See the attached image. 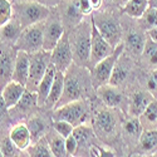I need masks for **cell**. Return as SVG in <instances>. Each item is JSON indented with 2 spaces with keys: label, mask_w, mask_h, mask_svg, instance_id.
<instances>
[{
  "label": "cell",
  "mask_w": 157,
  "mask_h": 157,
  "mask_svg": "<svg viewBox=\"0 0 157 157\" xmlns=\"http://www.w3.org/2000/svg\"><path fill=\"white\" fill-rule=\"evenodd\" d=\"M90 30H92V18H90V25L86 21H81L75 25L73 33L69 34L73 57H75L79 65H86L87 63H89Z\"/></svg>",
  "instance_id": "6da1fadb"
},
{
  "label": "cell",
  "mask_w": 157,
  "mask_h": 157,
  "mask_svg": "<svg viewBox=\"0 0 157 157\" xmlns=\"http://www.w3.org/2000/svg\"><path fill=\"white\" fill-rule=\"evenodd\" d=\"M84 72L79 67H74L72 64L71 67L64 73V88L63 94L57 104V107L63 106L71 101L81 99L84 96V92L87 89L86 79H84Z\"/></svg>",
  "instance_id": "7a4b0ae2"
},
{
  "label": "cell",
  "mask_w": 157,
  "mask_h": 157,
  "mask_svg": "<svg viewBox=\"0 0 157 157\" xmlns=\"http://www.w3.org/2000/svg\"><path fill=\"white\" fill-rule=\"evenodd\" d=\"M13 8H14L15 18L19 20L23 28L45 21L50 14L49 6L42 4L40 2H33V0L18 2L15 5H13Z\"/></svg>",
  "instance_id": "3957f363"
},
{
  "label": "cell",
  "mask_w": 157,
  "mask_h": 157,
  "mask_svg": "<svg viewBox=\"0 0 157 157\" xmlns=\"http://www.w3.org/2000/svg\"><path fill=\"white\" fill-rule=\"evenodd\" d=\"M89 114H90L89 103L86 99L81 98V99L71 101L68 103L63 104V106L56 107L53 112V121L63 120L72 123L75 127V126L87 123Z\"/></svg>",
  "instance_id": "277c9868"
},
{
  "label": "cell",
  "mask_w": 157,
  "mask_h": 157,
  "mask_svg": "<svg viewBox=\"0 0 157 157\" xmlns=\"http://www.w3.org/2000/svg\"><path fill=\"white\" fill-rule=\"evenodd\" d=\"M123 49H124V44L120 43L109 56L103 58L92 68V72H90V84L96 89L103 84L108 83L109 77L113 72V68H114L117 60L120 59Z\"/></svg>",
  "instance_id": "5b68a950"
},
{
  "label": "cell",
  "mask_w": 157,
  "mask_h": 157,
  "mask_svg": "<svg viewBox=\"0 0 157 157\" xmlns=\"http://www.w3.org/2000/svg\"><path fill=\"white\" fill-rule=\"evenodd\" d=\"M45 21L36 23L24 28L14 47L17 50H24L27 53H35L43 49Z\"/></svg>",
  "instance_id": "8992f818"
},
{
  "label": "cell",
  "mask_w": 157,
  "mask_h": 157,
  "mask_svg": "<svg viewBox=\"0 0 157 157\" xmlns=\"http://www.w3.org/2000/svg\"><path fill=\"white\" fill-rule=\"evenodd\" d=\"M29 77L27 82V88L29 92H36V88L40 83L42 78L44 77L48 65L50 64V52H47L44 49L35 52V53H29Z\"/></svg>",
  "instance_id": "52a82bcc"
},
{
  "label": "cell",
  "mask_w": 157,
  "mask_h": 157,
  "mask_svg": "<svg viewBox=\"0 0 157 157\" xmlns=\"http://www.w3.org/2000/svg\"><path fill=\"white\" fill-rule=\"evenodd\" d=\"M93 23L101 32V34L104 36V39L116 48L120 44V39L122 35V30L120 27V23L114 17L107 15V14H98L97 17H92Z\"/></svg>",
  "instance_id": "ba28073f"
},
{
  "label": "cell",
  "mask_w": 157,
  "mask_h": 157,
  "mask_svg": "<svg viewBox=\"0 0 157 157\" xmlns=\"http://www.w3.org/2000/svg\"><path fill=\"white\" fill-rule=\"evenodd\" d=\"M50 62L56 65L58 71L64 73L73 64V52L69 42V34L65 32L54 49L50 52Z\"/></svg>",
  "instance_id": "9c48e42d"
},
{
  "label": "cell",
  "mask_w": 157,
  "mask_h": 157,
  "mask_svg": "<svg viewBox=\"0 0 157 157\" xmlns=\"http://www.w3.org/2000/svg\"><path fill=\"white\" fill-rule=\"evenodd\" d=\"M113 50H114V48L104 39V36L101 34V32L98 30V28L96 27V24L92 20V30H90V56H89V64L92 65V68L103 58L109 56Z\"/></svg>",
  "instance_id": "30bf717a"
},
{
  "label": "cell",
  "mask_w": 157,
  "mask_h": 157,
  "mask_svg": "<svg viewBox=\"0 0 157 157\" xmlns=\"http://www.w3.org/2000/svg\"><path fill=\"white\" fill-rule=\"evenodd\" d=\"M96 132L101 137H112L116 133L117 118L111 109H101L96 113L94 118Z\"/></svg>",
  "instance_id": "8fae6325"
},
{
  "label": "cell",
  "mask_w": 157,
  "mask_h": 157,
  "mask_svg": "<svg viewBox=\"0 0 157 157\" xmlns=\"http://www.w3.org/2000/svg\"><path fill=\"white\" fill-rule=\"evenodd\" d=\"M15 57L17 52H11L9 48L0 49V89L11 81Z\"/></svg>",
  "instance_id": "7c38bea8"
},
{
  "label": "cell",
  "mask_w": 157,
  "mask_h": 157,
  "mask_svg": "<svg viewBox=\"0 0 157 157\" xmlns=\"http://www.w3.org/2000/svg\"><path fill=\"white\" fill-rule=\"evenodd\" d=\"M64 34L63 24L59 20H50L45 23L44 27V38H43V49L47 52H52L54 47L60 40L62 35Z\"/></svg>",
  "instance_id": "4fadbf2b"
},
{
  "label": "cell",
  "mask_w": 157,
  "mask_h": 157,
  "mask_svg": "<svg viewBox=\"0 0 157 157\" xmlns=\"http://www.w3.org/2000/svg\"><path fill=\"white\" fill-rule=\"evenodd\" d=\"M29 67H30L29 53H27V52H24V50H17L14 71H13L11 79L27 86L28 77H29Z\"/></svg>",
  "instance_id": "5bb4252c"
},
{
  "label": "cell",
  "mask_w": 157,
  "mask_h": 157,
  "mask_svg": "<svg viewBox=\"0 0 157 157\" xmlns=\"http://www.w3.org/2000/svg\"><path fill=\"white\" fill-rule=\"evenodd\" d=\"M97 94L99 99L103 102L104 106H107V108H116L121 106V103L123 101V96L121 93V90L118 87L112 86L109 83H106L101 87L97 88Z\"/></svg>",
  "instance_id": "9a60e30c"
},
{
  "label": "cell",
  "mask_w": 157,
  "mask_h": 157,
  "mask_svg": "<svg viewBox=\"0 0 157 157\" xmlns=\"http://www.w3.org/2000/svg\"><path fill=\"white\" fill-rule=\"evenodd\" d=\"M27 90L24 84L21 83H18L15 81H10L8 82L3 89H2V97H3V101L5 103V106L8 109L13 108L15 104L20 101V98L23 97L24 92Z\"/></svg>",
  "instance_id": "2e32d148"
},
{
  "label": "cell",
  "mask_w": 157,
  "mask_h": 157,
  "mask_svg": "<svg viewBox=\"0 0 157 157\" xmlns=\"http://www.w3.org/2000/svg\"><path fill=\"white\" fill-rule=\"evenodd\" d=\"M152 99H153V97L150 90H136V92L131 96V99H129V104H128L129 116L140 117Z\"/></svg>",
  "instance_id": "e0dca14e"
},
{
  "label": "cell",
  "mask_w": 157,
  "mask_h": 157,
  "mask_svg": "<svg viewBox=\"0 0 157 157\" xmlns=\"http://www.w3.org/2000/svg\"><path fill=\"white\" fill-rule=\"evenodd\" d=\"M56 72H57L56 65L50 62V64L48 65V68H47V72H45L44 77L42 78V81H40V83H39V86L36 88V92H35L39 107H44V103H45V101L48 98V94L50 92L52 84H53V82H54Z\"/></svg>",
  "instance_id": "ac0fdd59"
},
{
  "label": "cell",
  "mask_w": 157,
  "mask_h": 157,
  "mask_svg": "<svg viewBox=\"0 0 157 157\" xmlns=\"http://www.w3.org/2000/svg\"><path fill=\"white\" fill-rule=\"evenodd\" d=\"M9 137L13 141V143L19 148V151H25L32 145V135L25 123L15 124L10 129Z\"/></svg>",
  "instance_id": "d6986e66"
},
{
  "label": "cell",
  "mask_w": 157,
  "mask_h": 157,
  "mask_svg": "<svg viewBox=\"0 0 157 157\" xmlns=\"http://www.w3.org/2000/svg\"><path fill=\"white\" fill-rule=\"evenodd\" d=\"M63 88H64V72H60L57 69L54 82L52 84L50 92L48 94V98L44 103V107L47 109H54L57 107V104L63 94Z\"/></svg>",
  "instance_id": "ffe728a7"
},
{
  "label": "cell",
  "mask_w": 157,
  "mask_h": 157,
  "mask_svg": "<svg viewBox=\"0 0 157 157\" xmlns=\"http://www.w3.org/2000/svg\"><path fill=\"white\" fill-rule=\"evenodd\" d=\"M23 29L24 28L21 27L19 20L17 18H11V20H9L4 27L0 28V36H2L3 42L15 44V42L20 36Z\"/></svg>",
  "instance_id": "44dd1931"
},
{
  "label": "cell",
  "mask_w": 157,
  "mask_h": 157,
  "mask_svg": "<svg viewBox=\"0 0 157 157\" xmlns=\"http://www.w3.org/2000/svg\"><path fill=\"white\" fill-rule=\"evenodd\" d=\"M45 138L48 141V145L50 147L53 156H57V157L68 156L67 151H65V138L60 136L54 128L53 131H48L45 133Z\"/></svg>",
  "instance_id": "7402d4cb"
},
{
  "label": "cell",
  "mask_w": 157,
  "mask_h": 157,
  "mask_svg": "<svg viewBox=\"0 0 157 157\" xmlns=\"http://www.w3.org/2000/svg\"><path fill=\"white\" fill-rule=\"evenodd\" d=\"M142 128L145 129H157V101L152 99L146 109L138 117Z\"/></svg>",
  "instance_id": "603a6c76"
},
{
  "label": "cell",
  "mask_w": 157,
  "mask_h": 157,
  "mask_svg": "<svg viewBox=\"0 0 157 157\" xmlns=\"http://www.w3.org/2000/svg\"><path fill=\"white\" fill-rule=\"evenodd\" d=\"M30 135H32V143L40 140L42 137L45 136V133L48 132V124L45 123V121L39 116H33L28 120L27 123Z\"/></svg>",
  "instance_id": "cb8c5ba5"
},
{
  "label": "cell",
  "mask_w": 157,
  "mask_h": 157,
  "mask_svg": "<svg viewBox=\"0 0 157 157\" xmlns=\"http://www.w3.org/2000/svg\"><path fill=\"white\" fill-rule=\"evenodd\" d=\"M146 36L140 32H131L126 39V47L127 49L135 56H141L143 48H145V43H146Z\"/></svg>",
  "instance_id": "d4e9b609"
},
{
  "label": "cell",
  "mask_w": 157,
  "mask_h": 157,
  "mask_svg": "<svg viewBox=\"0 0 157 157\" xmlns=\"http://www.w3.org/2000/svg\"><path fill=\"white\" fill-rule=\"evenodd\" d=\"M34 106H38V99H36V93L34 92H29L27 89L24 92L23 97L20 98V101L15 104L13 108L10 109H17L18 111V114L20 116H24V114H28Z\"/></svg>",
  "instance_id": "484cf974"
},
{
  "label": "cell",
  "mask_w": 157,
  "mask_h": 157,
  "mask_svg": "<svg viewBox=\"0 0 157 157\" xmlns=\"http://www.w3.org/2000/svg\"><path fill=\"white\" fill-rule=\"evenodd\" d=\"M148 6L150 0H128L124 4V13L131 18L138 19L143 15Z\"/></svg>",
  "instance_id": "4316f807"
},
{
  "label": "cell",
  "mask_w": 157,
  "mask_h": 157,
  "mask_svg": "<svg viewBox=\"0 0 157 157\" xmlns=\"http://www.w3.org/2000/svg\"><path fill=\"white\" fill-rule=\"evenodd\" d=\"M25 151H27L28 156H33V157H52L53 156L45 136L42 137L40 140L33 142Z\"/></svg>",
  "instance_id": "83f0119b"
},
{
  "label": "cell",
  "mask_w": 157,
  "mask_h": 157,
  "mask_svg": "<svg viewBox=\"0 0 157 157\" xmlns=\"http://www.w3.org/2000/svg\"><path fill=\"white\" fill-rule=\"evenodd\" d=\"M128 73H129L128 67H126L124 63L120 62V59H118L116 63V65H114V68H113V72H112L111 77H109L108 83L112 84V86H116V87L121 86L128 78Z\"/></svg>",
  "instance_id": "f1b7e54d"
},
{
  "label": "cell",
  "mask_w": 157,
  "mask_h": 157,
  "mask_svg": "<svg viewBox=\"0 0 157 157\" xmlns=\"http://www.w3.org/2000/svg\"><path fill=\"white\" fill-rule=\"evenodd\" d=\"M140 147L145 152L157 148V129H145L140 136Z\"/></svg>",
  "instance_id": "f546056e"
},
{
  "label": "cell",
  "mask_w": 157,
  "mask_h": 157,
  "mask_svg": "<svg viewBox=\"0 0 157 157\" xmlns=\"http://www.w3.org/2000/svg\"><path fill=\"white\" fill-rule=\"evenodd\" d=\"M141 56L150 67H157V43L153 42L151 38H147Z\"/></svg>",
  "instance_id": "4dcf8cb0"
},
{
  "label": "cell",
  "mask_w": 157,
  "mask_h": 157,
  "mask_svg": "<svg viewBox=\"0 0 157 157\" xmlns=\"http://www.w3.org/2000/svg\"><path fill=\"white\" fill-rule=\"evenodd\" d=\"M123 128H124V132L129 137H133V138H140L143 129L138 117H131L129 120H127L123 123Z\"/></svg>",
  "instance_id": "1f68e13d"
},
{
  "label": "cell",
  "mask_w": 157,
  "mask_h": 157,
  "mask_svg": "<svg viewBox=\"0 0 157 157\" xmlns=\"http://www.w3.org/2000/svg\"><path fill=\"white\" fill-rule=\"evenodd\" d=\"M83 17L79 4H78V0L77 2L71 3L67 9H65V19H67L71 25H77L78 23H81V18Z\"/></svg>",
  "instance_id": "d6a6232c"
},
{
  "label": "cell",
  "mask_w": 157,
  "mask_h": 157,
  "mask_svg": "<svg viewBox=\"0 0 157 157\" xmlns=\"http://www.w3.org/2000/svg\"><path fill=\"white\" fill-rule=\"evenodd\" d=\"M73 135L74 137L77 138L78 143H86L88 142L93 136V131H92V127L88 126L87 123H83V124H79V126H75L74 129H73Z\"/></svg>",
  "instance_id": "836d02e7"
},
{
  "label": "cell",
  "mask_w": 157,
  "mask_h": 157,
  "mask_svg": "<svg viewBox=\"0 0 157 157\" xmlns=\"http://www.w3.org/2000/svg\"><path fill=\"white\" fill-rule=\"evenodd\" d=\"M14 15V8L10 0H0V28L11 20Z\"/></svg>",
  "instance_id": "e575fe53"
},
{
  "label": "cell",
  "mask_w": 157,
  "mask_h": 157,
  "mask_svg": "<svg viewBox=\"0 0 157 157\" xmlns=\"http://www.w3.org/2000/svg\"><path fill=\"white\" fill-rule=\"evenodd\" d=\"M142 24L147 30H151L153 28H157V9L153 6H148L146 11L143 13V15L141 17Z\"/></svg>",
  "instance_id": "d590c367"
},
{
  "label": "cell",
  "mask_w": 157,
  "mask_h": 157,
  "mask_svg": "<svg viewBox=\"0 0 157 157\" xmlns=\"http://www.w3.org/2000/svg\"><path fill=\"white\" fill-rule=\"evenodd\" d=\"M53 128L57 131V132L63 136L64 138H67L69 135L73 133V129H74V126L67 121H63V120H56L53 121Z\"/></svg>",
  "instance_id": "8d00e7d4"
},
{
  "label": "cell",
  "mask_w": 157,
  "mask_h": 157,
  "mask_svg": "<svg viewBox=\"0 0 157 157\" xmlns=\"http://www.w3.org/2000/svg\"><path fill=\"white\" fill-rule=\"evenodd\" d=\"M0 151H2L3 156H17L18 155V151L19 148L13 143V141L10 140V137L5 138L3 142H2V145H0Z\"/></svg>",
  "instance_id": "74e56055"
},
{
  "label": "cell",
  "mask_w": 157,
  "mask_h": 157,
  "mask_svg": "<svg viewBox=\"0 0 157 157\" xmlns=\"http://www.w3.org/2000/svg\"><path fill=\"white\" fill-rule=\"evenodd\" d=\"M78 146H79V143H78V141H77V138L74 137L73 133L65 138V151H67L68 156L74 155L78 150Z\"/></svg>",
  "instance_id": "f35d334b"
},
{
  "label": "cell",
  "mask_w": 157,
  "mask_h": 157,
  "mask_svg": "<svg viewBox=\"0 0 157 157\" xmlns=\"http://www.w3.org/2000/svg\"><path fill=\"white\" fill-rule=\"evenodd\" d=\"M147 88L151 93L157 92V69H155L147 79Z\"/></svg>",
  "instance_id": "ab89813d"
},
{
  "label": "cell",
  "mask_w": 157,
  "mask_h": 157,
  "mask_svg": "<svg viewBox=\"0 0 157 157\" xmlns=\"http://www.w3.org/2000/svg\"><path fill=\"white\" fill-rule=\"evenodd\" d=\"M78 4H79V8H81V11L83 15H89L92 13L93 8H92V4H90L89 0H78Z\"/></svg>",
  "instance_id": "60d3db41"
},
{
  "label": "cell",
  "mask_w": 157,
  "mask_h": 157,
  "mask_svg": "<svg viewBox=\"0 0 157 157\" xmlns=\"http://www.w3.org/2000/svg\"><path fill=\"white\" fill-rule=\"evenodd\" d=\"M99 152H101V156H109V157H113L116 156V153L111 150H106V148H103V147H99Z\"/></svg>",
  "instance_id": "b9f144b4"
},
{
  "label": "cell",
  "mask_w": 157,
  "mask_h": 157,
  "mask_svg": "<svg viewBox=\"0 0 157 157\" xmlns=\"http://www.w3.org/2000/svg\"><path fill=\"white\" fill-rule=\"evenodd\" d=\"M40 3L47 6H56L59 3V0H40Z\"/></svg>",
  "instance_id": "7bdbcfd3"
},
{
  "label": "cell",
  "mask_w": 157,
  "mask_h": 157,
  "mask_svg": "<svg viewBox=\"0 0 157 157\" xmlns=\"http://www.w3.org/2000/svg\"><path fill=\"white\" fill-rule=\"evenodd\" d=\"M90 4H92V8L93 10H97L102 6V3H103V0H89Z\"/></svg>",
  "instance_id": "ee69618b"
},
{
  "label": "cell",
  "mask_w": 157,
  "mask_h": 157,
  "mask_svg": "<svg viewBox=\"0 0 157 157\" xmlns=\"http://www.w3.org/2000/svg\"><path fill=\"white\" fill-rule=\"evenodd\" d=\"M148 38H151L153 42L157 43V28H153V29L148 30Z\"/></svg>",
  "instance_id": "f6af8a7d"
},
{
  "label": "cell",
  "mask_w": 157,
  "mask_h": 157,
  "mask_svg": "<svg viewBox=\"0 0 157 157\" xmlns=\"http://www.w3.org/2000/svg\"><path fill=\"white\" fill-rule=\"evenodd\" d=\"M150 5L157 9V0H150Z\"/></svg>",
  "instance_id": "bcb514c9"
},
{
  "label": "cell",
  "mask_w": 157,
  "mask_h": 157,
  "mask_svg": "<svg viewBox=\"0 0 157 157\" xmlns=\"http://www.w3.org/2000/svg\"><path fill=\"white\" fill-rule=\"evenodd\" d=\"M121 2H122V3H123V4H126V3H127V2H128V0H121Z\"/></svg>",
  "instance_id": "7dc6e473"
}]
</instances>
